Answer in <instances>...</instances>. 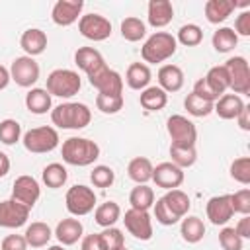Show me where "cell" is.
<instances>
[{
    "label": "cell",
    "instance_id": "cell-1",
    "mask_svg": "<svg viewBox=\"0 0 250 250\" xmlns=\"http://www.w3.org/2000/svg\"><path fill=\"white\" fill-rule=\"evenodd\" d=\"M62 160L70 166H90L100 158V146L96 141L86 137H68L61 146Z\"/></svg>",
    "mask_w": 250,
    "mask_h": 250
},
{
    "label": "cell",
    "instance_id": "cell-2",
    "mask_svg": "<svg viewBox=\"0 0 250 250\" xmlns=\"http://www.w3.org/2000/svg\"><path fill=\"white\" fill-rule=\"evenodd\" d=\"M51 121L59 129H84L92 121V111L86 104L64 102L51 109Z\"/></svg>",
    "mask_w": 250,
    "mask_h": 250
},
{
    "label": "cell",
    "instance_id": "cell-3",
    "mask_svg": "<svg viewBox=\"0 0 250 250\" xmlns=\"http://www.w3.org/2000/svg\"><path fill=\"white\" fill-rule=\"evenodd\" d=\"M178 49V43H176V37L168 31H154L141 47V57L146 62L150 64H156V62H164L168 61Z\"/></svg>",
    "mask_w": 250,
    "mask_h": 250
},
{
    "label": "cell",
    "instance_id": "cell-4",
    "mask_svg": "<svg viewBox=\"0 0 250 250\" xmlns=\"http://www.w3.org/2000/svg\"><path fill=\"white\" fill-rule=\"evenodd\" d=\"M80 86H82V80H80V76H78L76 70H70V68H55L47 76L45 90L51 96H57V98H72L74 94L80 92Z\"/></svg>",
    "mask_w": 250,
    "mask_h": 250
},
{
    "label": "cell",
    "instance_id": "cell-5",
    "mask_svg": "<svg viewBox=\"0 0 250 250\" xmlns=\"http://www.w3.org/2000/svg\"><path fill=\"white\" fill-rule=\"evenodd\" d=\"M59 133L55 127H49V125H41V127H33L29 131L23 133L21 137V143L25 146L27 152L31 154H45V152H51L59 146Z\"/></svg>",
    "mask_w": 250,
    "mask_h": 250
},
{
    "label": "cell",
    "instance_id": "cell-6",
    "mask_svg": "<svg viewBox=\"0 0 250 250\" xmlns=\"http://www.w3.org/2000/svg\"><path fill=\"white\" fill-rule=\"evenodd\" d=\"M64 205L72 217H84V215L94 211L96 193L92 188H88L84 184H76V186L68 188V191L64 195Z\"/></svg>",
    "mask_w": 250,
    "mask_h": 250
},
{
    "label": "cell",
    "instance_id": "cell-7",
    "mask_svg": "<svg viewBox=\"0 0 250 250\" xmlns=\"http://www.w3.org/2000/svg\"><path fill=\"white\" fill-rule=\"evenodd\" d=\"M225 70L229 74V90L232 94H250V64L244 57H230L225 64Z\"/></svg>",
    "mask_w": 250,
    "mask_h": 250
},
{
    "label": "cell",
    "instance_id": "cell-8",
    "mask_svg": "<svg viewBox=\"0 0 250 250\" xmlns=\"http://www.w3.org/2000/svg\"><path fill=\"white\" fill-rule=\"evenodd\" d=\"M88 82L98 90V94L123 96V78L117 70L109 68L107 64H102L92 74H88Z\"/></svg>",
    "mask_w": 250,
    "mask_h": 250
},
{
    "label": "cell",
    "instance_id": "cell-9",
    "mask_svg": "<svg viewBox=\"0 0 250 250\" xmlns=\"http://www.w3.org/2000/svg\"><path fill=\"white\" fill-rule=\"evenodd\" d=\"M166 131L172 139V145H180V146H195L197 141V129L195 125L184 117V115H170L166 121Z\"/></svg>",
    "mask_w": 250,
    "mask_h": 250
},
{
    "label": "cell",
    "instance_id": "cell-10",
    "mask_svg": "<svg viewBox=\"0 0 250 250\" xmlns=\"http://www.w3.org/2000/svg\"><path fill=\"white\" fill-rule=\"evenodd\" d=\"M39 64L33 57H16L10 66V80H14L21 88H31L39 80Z\"/></svg>",
    "mask_w": 250,
    "mask_h": 250
},
{
    "label": "cell",
    "instance_id": "cell-11",
    "mask_svg": "<svg viewBox=\"0 0 250 250\" xmlns=\"http://www.w3.org/2000/svg\"><path fill=\"white\" fill-rule=\"evenodd\" d=\"M78 31L90 41H105L111 35V21L100 14H86L78 20Z\"/></svg>",
    "mask_w": 250,
    "mask_h": 250
},
{
    "label": "cell",
    "instance_id": "cell-12",
    "mask_svg": "<svg viewBox=\"0 0 250 250\" xmlns=\"http://www.w3.org/2000/svg\"><path fill=\"white\" fill-rule=\"evenodd\" d=\"M41 195V188H39V182L33 178V176H18L14 180V186H12V199H16L18 203L25 205V207H33L37 203Z\"/></svg>",
    "mask_w": 250,
    "mask_h": 250
},
{
    "label": "cell",
    "instance_id": "cell-13",
    "mask_svg": "<svg viewBox=\"0 0 250 250\" xmlns=\"http://www.w3.org/2000/svg\"><path fill=\"white\" fill-rule=\"evenodd\" d=\"M29 219V207L18 203L16 199L0 201V227L2 229H20Z\"/></svg>",
    "mask_w": 250,
    "mask_h": 250
},
{
    "label": "cell",
    "instance_id": "cell-14",
    "mask_svg": "<svg viewBox=\"0 0 250 250\" xmlns=\"http://www.w3.org/2000/svg\"><path fill=\"white\" fill-rule=\"evenodd\" d=\"M123 223H125V229L129 230V234H133L137 240L152 238V219H150L148 211L129 209V211H125Z\"/></svg>",
    "mask_w": 250,
    "mask_h": 250
},
{
    "label": "cell",
    "instance_id": "cell-15",
    "mask_svg": "<svg viewBox=\"0 0 250 250\" xmlns=\"http://www.w3.org/2000/svg\"><path fill=\"white\" fill-rule=\"evenodd\" d=\"M158 188H164L166 191L168 189H178L184 180H186V174L182 168H178L176 164L172 162H160L152 168V178H150Z\"/></svg>",
    "mask_w": 250,
    "mask_h": 250
},
{
    "label": "cell",
    "instance_id": "cell-16",
    "mask_svg": "<svg viewBox=\"0 0 250 250\" xmlns=\"http://www.w3.org/2000/svg\"><path fill=\"white\" fill-rule=\"evenodd\" d=\"M205 213H207V219L211 221V225L225 227L234 215L232 205H230V195L229 193L213 195L205 205Z\"/></svg>",
    "mask_w": 250,
    "mask_h": 250
},
{
    "label": "cell",
    "instance_id": "cell-17",
    "mask_svg": "<svg viewBox=\"0 0 250 250\" xmlns=\"http://www.w3.org/2000/svg\"><path fill=\"white\" fill-rule=\"evenodd\" d=\"M82 8H84L82 0H57L51 10V20L61 27H68L76 20H80Z\"/></svg>",
    "mask_w": 250,
    "mask_h": 250
},
{
    "label": "cell",
    "instance_id": "cell-18",
    "mask_svg": "<svg viewBox=\"0 0 250 250\" xmlns=\"http://www.w3.org/2000/svg\"><path fill=\"white\" fill-rule=\"evenodd\" d=\"M174 18V6L170 0H150L148 8H146V20L148 25H152L154 29L166 27Z\"/></svg>",
    "mask_w": 250,
    "mask_h": 250
},
{
    "label": "cell",
    "instance_id": "cell-19",
    "mask_svg": "<svg viewBox=\"0 0 250 250\" xmlns=\"http://www.w3.org/2000/svg\"><path fill=\"white\" fill-rule=\"evenodd\" d=\"M82 232H84V227L78 219L74 217H66L62 221H59L57 229H55V236L57 240L62 244V246H72L76 244L80 238H82Z\"/></svg>",
    "mask_w": 250,
    "mask_h": 250
},
{
    "label": "cell",
    "instance_id": "cell-20",
    "mask_svg": "<svg viewBox=\"0 0 250 250\" xmlns=\"http://www.w3.org/2000/svg\"><path fill=\"white\" fill-rule=\"evenodd\" d=\"M20 47L27 57H37L47 49V33L39 27H29L20 37Z\"/></svg>",
    "mask_w": 250,
    "mask_h": 250
},
{
    "label": "cell",
    "instance_id": "cell-21",
    "mask_svg": "<svg viewBox=\"0 0 250 250\" xmlns=\"http://www.w3.org/2000/svg\"><path fill=\"white\" fill-rule=\"evenodd\" d=\"M158 86L168 94V92H178L184 86V70L178 64H162L158 68Z\"/></svg>",
    "mask_w": 250,
    "mask_h": 250
},
{
    "label": "cell",
    "instance_id": "cell-22",
    "mask_svg": "<svg viewBox=\"0 0 250 250\" xmlns=\"http://www.w3.org/2000/svg\"><path fill=\"white\" fill-rule=\"evenodd\" d=\"M244 102L240 96L236 94H223L215 104H213V111L221 117V119H236L238 113L244 109Z\"/></svg>",
    "mask_w": 250,
    "mask_h": 250
},
{
    "label": "cell",
    "instance_id": "cell-23",
    "mask_svg": "<svg viewBox=\"0 0 250 250\" xmlns=\"http://www.w3.org/2000/svg\"><path fill=\"white\" fill-rule=\"evenodd\" d=\"M74 64L82 72H86V76H88L96 68H100L102 64H105V61H104V57H102V53L98 49H94V47H80L74 53Z\"/></svg>",
    "mask_w": 250,
    "mask_h": 250
},
{
    "label": "cell",
    "instance_id": "cell-24",
    "mask_svg": "<svg viewBox=\"0 0 250 250\" xmlns=\"http://www.w3.org/2000/svg\"><path fill=\"white\" fill-rule=\"evenodd\" d=\"M236 8L234 0H207L205 2V18L209 23H223Z\"/></svg>",
    "mask_w": 250,
    "mask_h": 250
},
{
    "label": "cell",
    "instance_id": "cell-25",
    "mask_svg": "<svg viewBox=\"0 0 250 250\" xmlns=\"http://www.w3.org/2000/svg\"><path fill=\"white\" fill-rule=\"evenodd\" d=\"M150 78H152L150 68L145 62H131L127 72H125V82L131 90H141L143 92L145 88H148Z\"/></svg>",
    "mask_w": 250,
    "mask_h": 250
},
{
    "label": "cell",
    "instance_id": "cell-26",
    "mask_svg": "<svg viewBox=\"0 0 250 250\" xmlns=\"http://www.w3.org/2000/svg\"><path fill=\"white\" fill-rule=\"evenodd\" d=\"M25 107L35 115H43V113L51 111V107H53L51 94L45 88H31L25 94Z\"/></svg>",
    "mask_w": 250,
    "mask_h": 250
},
{
    "label": "cell",
    "instance_id": "cell-27",
    "mask_svg": "<svg viewBox=\"0 0 250 250\" xmlns=\"http://www.w3.org/2000/svg\"><path fill=\"white\" fill-rule=\"evenodd\" d=\"M23 236H25L27 246H31V248H43V246L49 244V240H51V236H53V230H51V227H49L47 223L35 221V223H31V225H27Z\"/></svg>",
    "mask_w": 250,
    "mask_h": 250
},
{
    "label": "cell",
    "instance_id": "cell-28",
    "mask_svg": "<svg viewBox=\"0 0 250 250\" xmlns=\"http://www.w3.org/2000/svg\"><path fill=\"white\" fill-rule=\"evenodd\" d=\"M180 234L188 244H197L205 236V225L195 215H186L180 225Z\"/></svg>",
    "mask_w": 250,
    "mask_h": 250
},
{
    "label": "cell",
    "instance_id": "cell-29",
    "mask_svg": "<svg viewBox=\"0 0 250 250\" xmlns=\"http://www.w3.org/2000/svg\"><path fill=\"white\" fill-rule=\"evenodd\" d=\"M139 102H141V105H143L145 109H148V111H160V109H164L166 104H168V94H166L160 86H148V88H145V90L141 92Z\"/></svg>",
    "mask_w": 250,
    "mask_h": 250
},
{
    "label": "cell",
    "instance_id": "cell-30",
    "mask_svg": "<svg viewBox=\"0 0 250 250\" xmlns=\"http://www.w3.org/2000/svg\"><path fill=\"white\" fill-rule=\"evenodd\" d=\"M162 199H164V203L168 205V209H170L180 221L188 215V211H189V207H191V201H189L188 193L182 191V189H168V191L162 195Z\"/></svg>",
    "mask_w": 250,
    "mask_h": 250
},
{
    "label": "cell",
    "instance_id": "cell-31",
    "mask_svg": "<svg viewBox=\"0 0 250 250\" xmlns=\"http://www.w3.org/2000/svg\"><path fill=\"white\" fill-rule=\"evenodd\" d=\"M94 219H96V225H100L102 229H109L121 219V207L115 201L100 203L94 211Z\"/></svg>",
    "mask_w": 250,
    "mask_h": 250
},
{
    "label": "cell",
    "instance_id": "cell-32",
    "mask_svg": "<svg viewBox=\"0 0 250 250\" xmlns=\"http://www.w3.org/2000/svg\"><path fill=\"white\" fill-rule=\"evenodd\" d=\"M152 162L146 156H135L127 166V176L135 184H146L152 178Z\"/></svg>",
    "mask_w": 250,
    "mask_h": 250
},
{
    "label": "cell",
    "instance_id": "cell-33",
    "mask_svg": "<svg viewBox=\"0 0 250 250\" xmlns=\"http://www.w3.org/2000/svg\"><path fill=\"white\" fill-rule=\"evenodd\" d=\"M41 178H43V184H45L47 188L59 189V188H62V186L66 184L68 172H66V168H64L61 162H51V164H47V166L43 168Z\"/></svg>",
    "mask_w": 250,
    "mask_h": 250
},
{
    "label": "cell",
    "instance_id": "cell-34",
    "mask_svg": "<svg viewBox=\"0 0 250 250\" xmlns=\"http://www.w3.org/2000/svg\"><path fill=\"white\" fill-rule=\"evenodd\" d=\"M129 203H131V209L148 211L154 205V191H152V188H148L146 184H137L131 189V193H129Z\"/></svg>",
    "mask_w": 250,
    "mask_h": 250
},
{
    "label": "cell",
    "instance_id": "cell-35",
    "mask_svg": "<svg viewBox=\"0 0 250 250\" xmlns=\"http://www.w3.org/2000/svg\"><path fill=\"white\" fill-rule=\"evenodd\" d=\"M146 35V25L141 18H135V16H129L121 21V37L125 41H131V43H137L141 41L143 37Z\"/></svg>",
    "mask_w": 250,
    "mask_h": 250
},
{
    "label": "cell",
    "instance_id": "cell-36",
    "mask_svg": "<svg viewBox=\"0 0 250 250\" xmlns=\"http://www.w3.org/2000/svg\"><path fill=\"white\" fill-rule=\"evenodd\" d=\"M211 43L217 53H229L238 45V35L232 31V27H219L213 33Z\"/></svg>",
    "mask_w": 250,
    "mask_h": 250
},
{
    "label": "cell",
    "instance_id": "cell-37",
    "mask_svg": "<svg viewBox=\"0 0 250 250\" xmlns=\"http://www.w3.org/2000/svg\"><path fill=\"white\" fill-rule=\"evenodd\" d=\"M203 78H205L207 86H209L219 98L229 90V74H227V70H225L223 64H221V66H211Z\"/></svg>",
    "mask_w": 250,
    "mask_h": 250
},
{
    "label": "cell",
    "instance_id": "cell-38",
    "mask_svg": "<svg viewBox=\"0 0 250 250\" xmlns=\"http://www.w3.org/2000/svg\"><path fill=\"white\" fill-rule=\"evenodd\" d=\"M170 156H172V164H176L178 168H189L195 164L197 160V150L195 146H180V145H170Z\"/></svg>",
    "mask_w": 250,
    "mask_h": 250
},
{
    "label": "cell",
    "instance_id": "cell-39",
    "mask_svg": "<svg viewBox=\"0 0 250 250\" xmlns=\"http://www.w3.org/2000/svg\"><path fill=\"white\" fill-rule=\"evenodd\" d=\"M203 41V29L197 23H186L178 29L176 43H182L186 47H195Z\"/></svg>",
    "mask_w": 250,
    "mask_h": 250
},
{
    "label": "cell",
    "instance_id": "cell-40",
    "mask_svg": "<svg viewBox=\"0 0 250 250\" xmlns=\"http://www.w3.org/2000/svg\"><path fill=\"white\" fill-rule=\"evenodd\" d=\"M184 107H186L188 113L193 115V117H207L209 113H213V104L201 100V98L195 96L193 92L186 96V100H184Z\"/></svg>",
    "mask_w": 250,
    "mask_h": 250
},
{
    "label": "cell",
    "instance_id": "cell-41",
    "mask_svg": "<svg viewBox=\"0 0 250 250\" xmlns=\"http://www.w3.org/2000/svg\"><path fill=\"white\" fill-rule=\"evenodd\" d=\"M21 139V125L16 119H2L0 121V143L2 145H16Z\"/></svg>",
    "mask_w": 250,
    "mask_h": 250
},
{
    "label": "cell",
    "instance_id": "cell-42",
    "mask_svg": "<svg viewBox=\"0 0 250 250\" xmlns=\"http://www.w3.org/2000/svg\"><path fill=\"white\" fill-rule=\"evenodd\" d=\"M230 178L242 186H248L250 184V158L248 156H240L236 160H232L230 164Z\"/></svg>",
    "mask_w": 250,
    "mask_h": 250
},
{
    "label": "cell",
    "instance_id": "cell-43",
    "mask_svg": "<svg viewBox=\"0 0 250 250\" xmlns=\"http://www.w3.org/2000/svg\"><path fill=\"white\" fill-rule=\"evenodd\" d=\"M90 182L96 188H109L115 182V172L109 166H105V164H98L90 172Z\"/></svg>",
    "mask_w": 250,
    "mask_h": 250
},
{
    "label": "cell",
    "instance_id": "cell-44",
    "mask_svg": "<svg viewBox=\"0 0 250 250\" xmlns=\"http://www.w3.org/2000/svg\"><path fill=\"white\" fill-rule=\"evenodd\" d=\"M96 107L102 113L113 115L123 107V96H107V94H98L96 96Z\"/></svg>",
    "mask_w": 250,
    "mask_h": 250
},
{
    "label": "cell",
    "instance_id": "cell-45",
    "mask_svg": "<svg viewBox=\"0 0 250 250\" xmlns=\"http://www.w3.org/2000/svg\"><path fill=\"white\" fill-rule=\"evenodd\" d=\"M219 244L223 250H242L244 240L236 234V230L232 227H223L219 232Z\"/></svg>",
    "mask_w": 250,
    "mask_h": 250
},
{
    "label": "cell",
    "instance_id": "cell-46",
    "mask_svg": "<svg viewBox=\"0 0 250 250\" xmlns=\"http://www.w3.org/2000/svg\"><path fill=\"white\" fill-rule=\"evenodd\" d=\"M229 195H230V205H232L234 213H240V215L250 213V189L248 188H242V189L229 193Z\"/></svg>",
    "mask_w": 250,
    "mask_h": 250
},
{
    "label": "cell",
    "instance_id": "cell-47",
    "mask_svg": "<svg viewBox=\"0 0 250 250\" xmlns=\"http://www.w3.org/2000/svg\"><path fill=\"white\" fill-rule=\"evenodd\" d=\"M154 207V219L160 223V225H164V227H172V225H176L180 219L168 209V205L164 203V199L160 197V199H156V203L152 205Z\"/></svg>",
    "mask_w": 250,
    "mask_h": 250
},
{
    "label": "cell",
    "instance_id": "cell-48",
    "mask_svg": "<svg viewBox=\"0 0 250 250\" xmlns=\"http://www.w3.org/2000/svg\"><path fill=\"white\" fill-rule=\"evenodd\" d=\"M102 236L105 240V248L107 250H127L125 248V238H123V232L115 227H109V229H104L102 230Z\"/></svg>",
    "mask_w": 250,
    "mask_h": 250
},
{
    "label": "cell",
    "instance_id": "cell-49",
    "mask_svg": "<svg viewBox=\"0 0 250 250\" xmlns=\"http://www.w3.org/2000/svg\"><path fill=\"white\" fill-rule=\"evenodd\" d=\"M195 96H199L201 100H205V102H211V104H215L217 100H219V96L207 86V82H205V78H199V80H195V84H193V90H191Z\"/></svg>",
    "mask_w": 250,
    "mask_h": 250
},
{
    "label": "cell",
    "instance_id": "cell-50",
    "mask_svg": "<svg viewBox=\"0 0 250 250\" xmlns=\"http://www.w3.org/2000/svg\"><path fill=\"white\" fill-rule=\"evenodd\" d=\"M0 250H27V242L23 234H8L2 238Z\"/></svg>",
    "mask_w": 250,
    "mask_h": 250
},
{
    "label": "cell",
    "instance_id": "cell-51",
    "mask_svg": "<svg viewBox=\"0 0 250 250\" xmlns=\"http://www.w3.org/2000/svg\"><path fill=\"white\" fill-rule=\"evenodd\" d=\"M80 248H82V250H107V248H105V240H104L102 232L86 234V236L82 238Z\"/></svg>",
    "mask_w": 250,
    "mask_h": 250
},
{
    "label": "cell",
    "instance_id": "cell-52",
    "mask_svg": "<svg viewBox=\"0 0 250 250\" xmlns=\"http://www.w3.org/2000/svg\"><path fill=\"white\" fill-rule=\"evenodd\" d=\"M236 35H242V37H248L250 35V12L244 10L236 16L234 20V29H232Z\"/></svg>",
    "mask_w": 250,
    "mask_h": 250
},
{
    "label": "cell",
    "instance_id": "cell-53",
    "mask_svg": "<svg viewBox=\"0 0 250 250\" xmlns=\"http://www.w3.org/2000/svg\"><path fill=\"white\" fill-rule=\"evenodd\" d=\"M236 230V234L244 240V238H250V217L248 215H242V219L236 223V227H232Z\"/></svg>",
    "mask_w": 250,
    "mask_h": 250
},
{
    "label": "cell",
    "instance_id": "cell-54",
    "mask_svg": "<svg viewBox=\"0 0 250 250\" xmlns=\"http://www.w3.org/2000/svg\"><path fill=\"white\" fill-rule=\"evenodd\" d=\"M236 121H238V127L242 131H250V107L248 105H244V109L238 113Z\"/></svg>",
    "mask_w": 250,
    "mask_h": 250
},
{
    "label": "cell",
    "instance_id": "cell-55",
    "mask_svg": "<svg viewBox=\"0 0 250 250\" xmlns=\"http://www.w3.org/2000/svg\"><path fill=\"white\" fill-rule=\"evenodd\" d=\"M8 172H10V158L6 152L0 150V178H4Z\"/></svg>",
    "mask_w": 250,
    "mask_h": 250
},
{
    "label": "cell",
    "instance_id": "cell-56",
    "mask_svg": "<svg viewBox=\"0 0 250 250\" xmlns=\"http://www.w3.org/2000/svg\"><path fill=\"white\" fill-rule=\"evenodd\" d=\"M8 82H10V70L0 64V90H4L8 86Z\"/></svg>",
    "mask_w": 250,
    "mask_h": 250
},
{
    "label": "cell",
    "instance_id": "cell-57",
    "mask_svg": "<svg viewBox=\"0 0 250 250\" xmlns=\"http://www.w3.org/2000/svg\"><path fill=\"white\" fill-rule=\"evenodd\" d=\"M47 250H64V248H62V246H61V244H55V246H49V248H47Z\"/></svg>",
    "mask_w": 250,
    "mask_h": 250
}]
</instances>
